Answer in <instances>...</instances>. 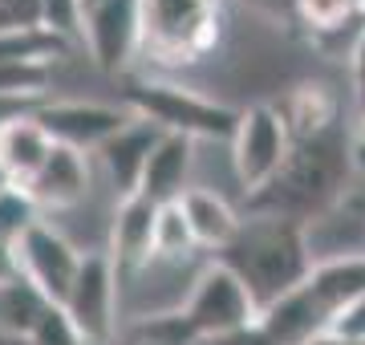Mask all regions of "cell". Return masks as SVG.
Listing matches in <instances>:
<instances>
[{
    "instance_id": "52a82bcc",
    "label": "cell",
    "mask_w": 365,
    "mask_h": 345,
    "mask_svg": "<svg viewBox=\"0 0 365 345\" xmlns=\"http://www.w3.org/2000/svg\"><path fill=\"white\" fill-rule=\"evenodd\" d=\"M78 41L98 73H126L146 53V0H93Z\"/></svg>"
},
{
    "instance_id": "ac0fdd59",
    "label": "cell",
    "mask_w": 365,
    "mask_h": 345,
    "mask_svg": "<svg viewBox=\"0 0 365 345\" xmlns=\"http://www.w3.org/2000/svg\"><path fill=\"white\" fill-rule=\"evenodd\" d=\"M313 301L325 309L329 317L341 305H349L357 297H365V252L357 256H333V260H317L304 277Z\"/></svg>"
},
{
    "instance_id": "484cf974",
    "label": "cell",
    "mask_w": 365,
    "mask_h": 345,
    "mask_svg": "<svg viewBox=\"0 0 365 345\" xmlns=\"http://www.w3.org/2000/svg\"><path fill=\"white\" fill-rule=\"evenodd\" d=\"M37 25L73 45L81 37V0H41Z\"/></svg>"
},
{
    "instance_id": "277c9868",
    "label": "cell",
    "mask_w": 365,
    "mask_h": 345,
    "mask_svg": "<svg viewBox=\"0 0 365 345\" xmlns=\"http://www.w3.org/2000/svg\"><path fill=\"white\" fill-rule=\"evenodd\" d=\"M220 0H146V57L163 66H195L220 45Z\"/></svg>"
},
{
    "instance_id": "603a6c76",
    "label": "cell",
    "mask_w": 365,
    "mask_h": 345,
    "mask_svg": "<svg viewBox=\"0 0 365 345\" xmlns=\"http://www.w3.org/2000/svg\"><path fill=\"white\" fill-rule=\"evenodd\" d=\"M49 86H53V66H41V61H0V98H9V102L41 106L49 98Z\"/></svg>"
},
{
    "instance_id": "7a4b0ae2",
    "label": "cell",
    "mask_w": 365,
    "mask_h": 345,
    "mask_svg": "<svg viewBox=\"0 0 365 345\" xmlns=\"http://www.w3.org/2000/svg\"><path fill=\"white\" fill-rule=\"evenodd\" d=\"M215 260L232 268L235 277L248 284L256 309L272 305L276 297L292 292L309 277V244H304V224L280 220V215L252 212L240 227V236L223 248Z\"/></svg>"
},
{
    "instance_id": "f1b7e54d",
    "label": "cell",
    "mask_w": 365,
    "mask_h": 345,
    "mask_svg": "<svg viewBox=\"0 0 365 345\" xmlns=\"http://www.w3.org/2000/svg\"><path fill=\"white\" fill-rule=\"evenodd\" d=\"M349 86H353L357 114H365V33H357L349 45Z\"/></svg>"
},
{
    "instance_id": "5bb4252c",
    "label": "cell",
    "mask_w": 365,
    "mask_h": 345,
    "mask_svg": "<svg viewBox=\"0 0 365 345\" xmlns=\"http://www.w3.org/2000/svg\"><path fill=\"white\" fill-rule=\"evenodd\" d=\"M195 138L187 134H163L146 159L143 183H138V195L150 200L155 207H167V203H179L187 187H195Z\"/></svg>"
},
{
    "instance_id": "7402d4cb",
    "label": "cell",
    "mask_w": 365,
    "mask_h": 345,
    "mask_svg": "<svg viewBox=\"0 0 365 345\" xmlns=\"http://www.w3.org/2000/svg\"><path fill=\"white\" fill-rule=\"evenodd\" d=\"M66 53H69V41L45 33L41 25L0 33V61H41V66H53L57 57H66Z\"/></svg>"
},
{
    "instance_id": "e0dca14e",
    "label": "cell",
    "mask_w": 365,
    "mask_h": 345,
    "mask_svg": "<svg viewBox=\"0 0 365 345\" xmlns=\"http://www.w3.org/2000/svg\"><path fill=\"white\" fill-rule=\"evenodd\" d=\"M49 150H53V138L45 134V126L37 122L33 110L13 118L0 130V163H4V171L13 175L16 187H25L41 171V163L49 159Z\"/></svg>"
},
{
    "instance_id": "9a60e30c",
    "label": "cell",
    "mask_w": 365,
    "mask_h": 345,
    "mask_svg": "<svg viewBox=\"0 0 365 345\" xmlns=\"http://www.w3.org/2000/svg\"><path fill=\"white\" fill-rule=\"evenodd\" d=\"M325 325H329V313L313 301L309 284H297L292 292L276 297L256 317V329L264 333L268 345H313L325 337Z\"/></svg>"
},
{
    "instance_id": "5b68a950",
    "label": "cell",
    "mask_w": 365,
    "mask_h": 345,
    "mask_svg": "<svg viewBox=\"0 0 365 345\" xmlns=\"http://www.w3.org/2000/svg\"><path fill=\"white\" fill-rule=\"evenodd\" d=\"M179 317L187 321V329L195 341H215V337H227V333L252 329L260 309L252 301L248 284L235 277L223 260H203L199 272L187 284V297L179 305Z\"/></svg>"
},
{
    "instance_id": "9c48e42d",
    "label": "cell",
    "mask_w": 365,
    "mask_h": 345,
    "mask_svg": "<svg viewBox=\"0 0 365 345\" xmlns=\"http://www.w3.org/2000/svg\"><path fill=\"white\" fill-rule=\"evenodd\" d=\"M81 256L86 252H81L61 227H53L49 220H37L13 244L16 277L29 280L49 305H61L66 301L69 284H73V277H78V268H81Z\"/></svg>"
},
{
    "instance_id": "4316f807",
    "label": "cell",
    "mask_w": 365,
    "mask_h": 345,
    "mask_svg": "<svg viewBox=\"0 0 365 345\" xmlns=\"http://www.w3.org/2000/svg\"><path fill=\"white\" fill-rule=\"evenodd\" d=\"M29 345H86V337L78 333V325L69 321V313L61 305H45V313L29 333Z\"/></svg>"
},
{
    "instance_id": "836d02e7",
    "label": "cell",
    "mask_w": 365,
    "mask_h": 345,
    "mask_svg": "<svg viewBox=\"0 0 365 345\" xmlns=\"http://www.w3.org/2000/svg\"><path fill=\"white\" fill-rule=\"evenodd\" d=\"M357 21H361V33H365V13H361V16H357Z\"/></svg>"
},
{
    "instance_id": "f546056e",
    "label": "cell",
    "mask_w": 365,
    "mask_h": 345,
    "mask_svg": "<svg viewBox=\"0 0 365 345\" xmlns=\"http://www.w3.org/2000/svg\"><path fill=\"white\" fill-rule=\"evenodd\" d=\"M29 110H37V106H33V102H9V98H0V130H4L13 118L29 114Z\"/></svg>"
},
{
    "instance_id": "4dcf8cb0",
    "label": "cell",
    "mask_w": 365,
    "mask_h": 345,
    "mask_svg": "<svg viewBox=\"0 0 365 345\" xmlns=\"http://www.w3.org/2000/svg\"><path fill=\"white\" fill-rule=\"evenodd\" d=\"M264 4H268L276 16H280V13H292V9H297V0H264Z\"/></svg>"
},
{
    "instance_id": "30bf717a",
    "label": "cell",
    "mask_w": 365,
    "mask_h": 345,
    "mask_svg": "<svg viewBox=\"0 0 365 345\" xmlns=\"http://www.w3.org/2000/svg\"><path fill=\"white\" fill-rule=\"evenodd\" d=\"M33 114L53 138V146H69L90 159L134 118L122 102H93V98H45Z\"/></svg>"
},
{
    "instance_id": "2e32d148",
    "label": "cell",
    "mask_w": 365,
    "mask_h": 345,
    "mask_svg": "<svg viewBox=\"0 0 365 345\" xmlns=\"http://www.w3.org/2000/svg\"><path fill=\"white\" fill-rule=\"evenodd\" d=\"M182 215H187V224H191V236H195V248L199 252H211L220 256L235 236H240V227H244V215L235 207L223 191L215 187H187L179 200Z\"/></svg>"
},
{
    "instance_id": "d6986e66",
    "label": "cell",
    "mask_w": 365,
    "mask_h": 345,
    "mask_svg": "<svg viewBox=\"0 0 365 345\" xmlns=\"http://www.w3.org/2000/svg\"><path fill=\"white\" fill-rule=\"evenodd\" d=\"M284 118L292 143L300 138H313V134H325L329 126H337V98L321 86V81H304V86H292V90L272 102Z\"/></svg>"
},
{
    "instance_id": "6da1fadb",
    "label": "cell",
    "mask_w": 365,
    "mask_h": 345,
    "mask_svg": "<svg viewBox=\"0 0 365 345\" xmlns=\"http://www.w3.org/2000/svg\"><path fill=\"white\" fill-rule=\"evenodd\" d=\"M353 171H357V163H353L349 130L337 122L325 134L292 143V155L276 171V179L264 187L260 195L248 200V212L309 224L317 215L333 212L337 203H345Z\"/></svg>"
},
{
    "instance_id": "cb8c5ba5",
    "label": "cell",
    "mask_w": 365,
    "mask_h": 345,
    "mask_svg": "<svg viewBox=\"0 0 365 345\" xmlns=\"http://www.w3.org/2000/svg\"><path fill=\"white\" fill-rule=\"evenodd\" d=\"M37 220H41V212H37V203L25 195V187L0 191V248H13Z\"/></svg>"
},
{
    "instance_id": "e575fe53",
    "label": "cell",
    "mask_w": 365,
    "mask_h": 345,
    "mask_svg": "<svg viewBox=\"0 0 365 345\" xmlns=\"http://www.w3.org/2000/svg\"><path fill=\"white\" fill-rule=\"evenodd\" d=\"M313 345H333V341H325V337H321V341H313Z\"/></svg>"
},
{
    "instance_id": "1f68e13d",
    "label": "cell",
    "mask_w": 365,
    "mask_h": 345,
    "mask_svg": "<svg viewBox=\"0 0 365 345\" xmlns=\"http://www.w3.org/2000/svg\"><path fill=\"white\" fill-rule=\"evenodd\" d=\"M9 187H16V183H13V175L4 171V163H0V191H9Z\"/></svg>"
},
{
    "instance_id": "44dd1931",
    "label": "cell",
    "mask_w": 365,
    "mask_h": 345,
    "mask_svg": "<svg viewBox=\"0 0 365 345\" xmlns=\"http://www.w3.org/2000/svg\"><path fill=\"white\" fill-rule=\"evenodd\" d=\"M195 236H191V224L182 215L179 203H167L158 207L155 215V264H187L195 256Z\"/></svg>"
},
{
    "instance_id": "3957f363",
    "label": "cell",
    "mask_w": 365,
    "mask_h": 345,
    "mask_svg": "<svg viewBox=\"0 0 365 345\" xmlns=\"http://www.w3.org/2000/svg\"><path fill=\"white\" fill-rule=\"evenodd\" d=\"M134 118L155 122L163 134H187L195 143H232L235 126H240V106L220 102L199 93L195 86H182L170 78H146L134 81L130 90L118 98Z\"/></svg>"
},
{
    "instance_id": "83f0119b",
    "label": "cell",
    "mask_w": 365,
    "mask_h": 345,
    "mask_svg": "<svg viewBox=\"0 0 365 345\" xmlns=\"http://www.w3.org/2000/svg\"><path fill=\"white\" fill-rule=\"evenodd\" d=\"M325 341L333 345H365V297L341 305L325 325Z\"/></svg>"
},
{
    "instance_id": "ba28073f",
    "label": "cell",
    "mask_w": 365,
    "mask_h": 345,
    "mask_svg": "<svg viewBox=\"0 0 365 345\" xmlns=\"http://www.w3.org/2000/svg\"><path fill=\"white\" fill-rule=\"evenodd\" d=\"M61 309L78 325L86 345L114 341L118 309H122V280H118V268L106 248H93V252L81 256V268L73 277V284H69Z\"/></svg>"
},
{
    "instance_id": "8992f818",
    "label": "cell",
    "mask_w": 365,
    "mask_h": 345,
    "mask_svg": "<svg viewBox=\"0 0 365 345\" xmlns=\"http://www.w3.org/2000/svg\"><path fill=\"white\" fill-rule=\"evenodd\" d=\"M227 150H232L235 183L244 191V200H252L272 183L276 171L292 155V134L272 102H252V106H240V126Z\"/></svg>"
},
{
    "instance_id": "ffe728a7",
    "label": "cell",
    "mask_w": 365,
    "mask_h": 345,
    "mask_svg": "<svg viewBox=\"0 0 365 345\" xmlns=\"http://www.w3.org/2000/svg\"><path fill=\"white\" fill-rule=\"evenodd\" d=\"M45 297H41L29 280H9V284H0V333L4 337H29L37 317L45 313Z\"/></svg>"
},
{
    "instance_id": "d6a6232c",
    "label": "cell",
    "mask_w": 365,
    "mask_h": 345,
    "mask_svg": "<svg viewBox=\"0 0 365 345\" xmlns=\"http://www.w3.org/2000/svg\"><path fill=\"white\" fill-rule=\"evenodd\" d=\"M122 345H163V341H146V337H126Z\"/></svg>"
},
{
    "instance_id": "7c38bea8",
    "label": "cell",
    "mask_w": 365,
    "mask_h": 345,
    "mask_svg": "<svg viewBox=\"0 0 365 345\" xmlns=\"http://www.w3.org/2000/svg\"><path fill=\"white\" fill-rule=\"evenodd\" d=\"M93 183V159L69 146H53L41 171L25 183V195L37 203V212H69L90 195Z\"/></svg>"
},
{
    "instance_id": "4fadbf2b",
    "label": "cell",
    "mask_w": 365,
    "mask_h": 345,
    "mask_svg": "<svg viewBox=\"0 0 365 345\" xmlns=\"http://www.w3.org/2000/svg\"><path fill=\"white\" fill-rule=\"evenodd\" d=\"M163 138L155 122L146 118H130L122 130L102 146V150H93V163L102 167L106 183L114 191V200H126V195H138V183H143V171H146V159H150V150L155 143Z\"/></svg>"
},
{
    "instance_id": "8fae6325",
    "label": "cell",
    "mask_w": 365,
    "mask_h": 345,
    "mask_svg": "<svg viewBox=\"0 0 365 345\" xmlns=\"http://www.w3.org/2000/svg\"><path fill=\"white\" fill-rule=\"evenodd\" d=\"M155 215L158 207L150 200H143V195L114 200L106 252H110V260L118 268V280L138 277L143 268L155 264Z\"/></svg>"
},
{
    "instance_id": "d4e9b609",
    "label": "cell",
    "mask_w": 365,
    "mask_h": 345,
    "mask_svg": "<svg viewBox=\"0 0 365 345\" xmlns=\"http://www.w3.org/2000/svg\"><path fill=\"white\" fill-rule=\"evenodd\" d=\"M292 16L313 33H341L349 21H357V4L353 0H297Z\"/></svg>"
}]
</instances>
